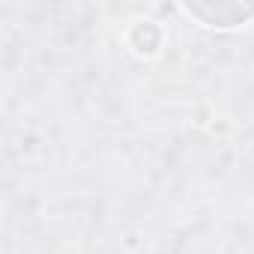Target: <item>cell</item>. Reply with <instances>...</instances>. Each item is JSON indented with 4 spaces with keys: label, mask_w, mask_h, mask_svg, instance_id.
Returning <instances> with one entry per match:
<instances>
[{
    "label": "cell",
    "mask_w": 254,
    "mask_h": 254,
    "mask_svg": "<svg viewBox=\"0 0 254 254\" xmlns=\"http://www.w3.org/2000/svg\"><path fill=\"white\" fill-rule=\"evenodd\" d=\"M183 12L203 21L206 27H239L254 18V3H245V0H194V3H183Z\"/></svg>",
    "instance_id": "obj_1"
}]
</instances>
